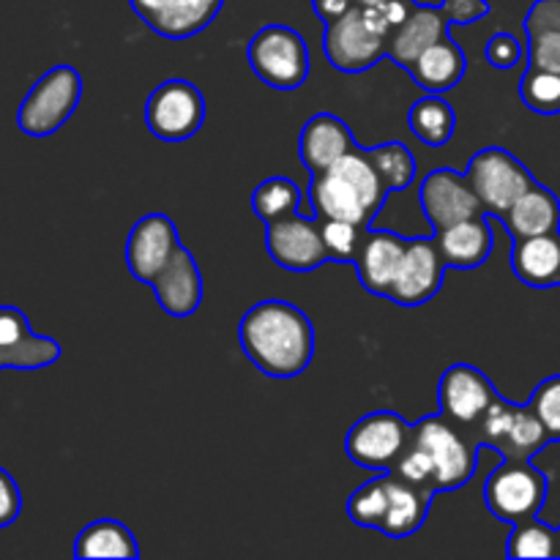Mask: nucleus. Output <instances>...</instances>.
I'll use <instances>...</instances> for the list:
<instances>
[{
	"mask_svg": "<svg viewBox=\"0 0 560 560\" xmlns=\"http://www.w3.org/2000/svg\"><path fill=\"white\" fill-rule=\"evenodd\" d=\"M246 359L268 377H295L315 359L310 315L290 301H260L238 326Z\"/></svg>",
	"mask_w": 560,
	"mask_h": 560,
	"instance_id": "nucleus-1",
	"label": "nucleus"
},
{
	"mask_svg": "<svg viewBox=\"0 0 560 560\" xmlns=\"http://www.w3.org/2000/svg\"><path fill=\"white\" fill-rule=\"evenodd\" d=\"M386 197V184L361 148L345 153L326 173L312 175L310 200L317 219H342L370 228Z\"/></svg>",
	"mask_w": 560,
	"mask_h": 560,
	"instance_id": "nucleus-2",
	"label": "nucleus"
},
{
	"mask_svg": "<svg viewBox=\"0 0 560 560\" xmlns=\"http://www.w3.org/2000/svg\"><path fill=\"white\" fill-rule=\"evenodd\" d=\"M392 25L377 5H359L328 22L323 36V52L328 63L345 74H359L388 58Z\"/></svg>",
	"mask_w": 560,
	"mask_h": 560,
	"instance_id": "nucleus-3",
	"label": "nucleus"
},
{
	"mask_svg": "<svg viewBox=\"0 0 560 560\" xmlns=\"http://www.w3.org/2000/svg\"><path fill=\"white\" fill-rule=\"evenodd\" d=\"M410 443L424 448L435 468V492L459 490L468 485L479 465V448L470 443L446 416H424L416 421Z\"/></svg>",
	"mask_w": 560,
	"mask_h": 560,
	"instance_id": "nucleus-4",
	"label": "nucleus"
},
{
	"mask_svg": "<svg viewBox=\"0 0 560 560\" xmlns=\"http://www.w3.org/2000/svg\"><path fill=\"white\" fill-rule=\"evenodd\" d=\"M252 71L277 91H295L310 77V47L290 25H266L246 47Z\"/></svg>",
	"mask_w": 560,
	"mask_h": 560,
	"instance_id": "nucleus-5",
	"label": "nucleus"
},
{
	"mask_svg": "<svg viewBox=\"0 0 560 560\" xmlns=\"http://www.w3.org/2000/svg\"><path fill=\"white\" fill-rule=\"evenodd\" d=\"M82 98V77L74 66H55L27 91L16 109V126L27 137H49L74 115Z\"/></svg>",
	"mask_w": 560,
	"mask_h": 560,
	"instance_id": "nucleus-6",
	"label": "nucleus"
},
{
	"mask_svg": "<svg viewBox=\"0 0 560 560\" xmlns=\"http://www.w3.org/2000/svg\"><path fill=\"white\" fill-rule=\"evenodd\" d=\"M479 448L490 446L503 459H530L550 443L545 424L530 405H514L495 397L487 413L476 421Z\"/></svg>",
	"mask_w": 560,
	"mask_h": 560,
	"instance_id": "nucleus-7",
	"label": "nucleus"
},
{
	"mask_svg": "<svg viewBox=\"0 0 560 560\" xmlns=\"http://www.w3.org/2000/svg\"><path fill=\"white\" fill-rule=\"evenodd\" d=\"M547 501V476L530 459H503L485 485V503L492 517L523 523L539 517Z\"/></svg>",
	"mask_w": 560,
	"mask_h": 560,
	"instance_id": "nucleus-8",
	"label": "nucleus"
},
{
	"mask_svg": "<svg viewBox=\"0 0 560 560\" xmlns=\"http://www.w3.org/2000/svg\"><path fill=\"white\" fill-rule=\"evenodd\" d=\"M465 178L474 186L485 213L492 217H503L536 184L530 170L506 148H481L474 153L465 167Z\"/></svg>",
	"mask_w": 560,
	"mask_h": 560,
	"instance_id": "nucleus-9",
	"label": "nucleus"
},
{
	"mask_svg": "<svg viewBox=\"0 0 560 560\" xmlns=\"http://www.w3.org/2000/svg\"><path fill=\"white\" fill-rule=\"evenodd\" d=\"M413 427L392 410H375L355 421L345 435V452L359 468L386 474L394 470L405 448L410 446Z\"/></svg>",
	"mask_w": 560,
	"mask_h": 560,
	"instance_id": "nucleus-10",
	"label": "nucleus"
},
{
	"mask_svg": "<svg viewBox=\"0 0 560 560\" xmlns=\"http://www.w3.org/2000/svg\"><path fill=\"white\" fill-rule=\"evenodd\" d=\"M206 124V96L186 80H167L145 102V126L162 142H184Z\"/></svg>",
	"mask_w": 560,
	"mask_h": 560,
	"instance_id": "nucleus-11",
	"label": "nucleus"
},
{
	"mask_svg": "<svg viewBox=\"0 0 560 560\" xmlns=\"http://www.w3.org/2000/svg\"><path fill=\"white\" fill-rule=\"evenodd\" d=\"M446 268L448 266L435 238L408 241V249H405L402 262H399L392 290H388V301L399 306L427 304V301L441 293Z\"/></svg>",
	"mask_w": 560,
	"mask_h": 560,
	"instance_id": "nucleus-12",
	"label": "nucleus"
},
{
	"mask_svg": "<svg viewBox=\"0 0 560 560\" xmlns=\"http://www.w3.org/2000/svg\"><path fill=\"white\" fill-rule=\"evenodd\" d=\"M266 246L268 255L284 271L306 273L320 268L328 260L326 244H323L320 219H306L301 213L279 222L266 224Z\"/></svg>",
	"mask_w": 560,
	"mask_h": 560,
	"instance_id": "nucleus-13",
	"label": "nucleus"
},
{
	"mask_svg": "<svg viewBox=\"0 0 560 560\" xmlns=\"http://www.w3.org/2000/svg\"><path fill=\"white\" fill-rule=\"evenodd\" d=\"M421 211H424L427 222L432 224L435 233L452 228V224L465 222V219H474L479 213H485L479 197H476L474 186L468 184V178L454 170L441 167L432 170L424 180H421L419 189Z\"/></svg>",
	"mask_w": 560,
	"mask_h": 560,
	"instance_id": "nucleus-14",
	"label": "nucleus"
},
{
	"mask_svg": "<svg viewBox=\"0 0 560 560\" xmlns=\"http://www.w3.org/2000/svg\"><path fill=\"white\" fill-rule=\"evenodd\" d=\"M178 246V228L167 213L142 217L126 238V266H129L131 277L137 282L151 284Z\"/></svg>",
	"mask_w": 560,
	"mask_h": 560,
	"instance_id": "nucleus-15",
	"label": "nucleus"
},
{
	"mask_svg": "<svg viewBox=\"0 0 560 560\" xmlns=\"http://www.w3.org/2000/svg\"><path fill=\"white\" fill-rule=\"evenodd\" d=\"M129 3L153 33L170 42H184L217 20L224 0H129Z\"/></svg>",
	"mask_w": 560,
	"mask_h": 560,
	"instance_id": "nucleus-16",
	"label": "nucleus"
},
{
	"mask_svg": "<svg viewBox=\"0 0 560 560\" xmlns=\"http://www.w3.org/2000/svg\"><path fill=\"white\" fill-rule=\"evenodd\" d=\"M495 397L490 377L470 364H452L443 372L441 386H438L441 413L463 427H476V421L487 413Z\"/></svg>",
	"mask_w": 560,
	"mask_h": 560,
	"instance_id": "nucleus-17",
	"label": "nucleus"
},
{
	"mask_svg": "<svg viewBox=\"0 0 560 560\" xmlns=\"http://www.w3.org/2000/svg\"><path fill=\"white\" fill-rule=\"evenodd\" d=\"M58 359L60 345L33 334L25 312L0 306V370H44Z\"/></svg>",
	"mask_w": 560,
	"mask_h": 560,
	"instance_id": "nucleus-18",
	"label": "nucleus"
},
{
	"mask_svg": "<svg viewBox=\"0 0 560 560\" xmlns=\"http://www.w3.org/2000/svg\"><path fill=\"white\" fill-rule=\"evenodd\" d=\"M159 306L173 317H189L202 304V273L195 255L184 244L173 252L167 266L151 282Z\"/></svg>",
	"mask_w": 560,
	"mask_h": 560,
	"instance_id": "nucleus-19",
	"label": "nucleus"
},
{
	"mask_svg": "<svg viewBox=\"0 0 560 560\" xmlns=\"http://www.w3.org/2000/svg\"><path fill=\"white\" fill-rule=\"evenodd\" d=\"M353 148L359 145H355L350 126L331 113L312 115L299 137V156L312 175L326 173Z\"/></svg>",
	"mask_w": 560,
	"mask_h": 560,
	"instance_id": "nucleus-20",
	"label": "nucleus"
},
{
	"mask_svg": "<svg viewBox=\"0 0 560 560\" xmlns=\"http://www.w3.org/2000/svg\"><path fill=\"white\" fill-rule=\"evenodd\" d=\"M448 25H452V22L443 14L441 5L413 3L408 20L399 27H394L392 36H388V58H392L394 63L402 66V69H410L413 60L419 58L424 49H430L432 44H438L446 36Z\"/></svg>",
	"mask_w": 560,
	"mask_h": 560,
	"instance_id": "nucleus-21",
	"label": "nucleus"
},
{
	"mask_svg": "<svg viewBox=\"0 0 560 560\" xmlns=\"http://www.w3.org/2000/svg\"><path fill=\"white\" fill-rule=\"evenodd\" d=\"M405 249H408V238L392 233V230H370L361 244L359 257H355V268H359V279L370 293L388 299L394 277L399 271Z\"/></svg>",
	"mask_w": 560,
	"mask_h": 560,
	"instance_id": "nucleus-22",
	"label": "nucleus"
},
{
	"mask_svg": "<svg viewBox=\"0 0 560 560\" xmlns=\"http://www.w3.org/2000/svg\"><path fill=\"white\" fill-rule=\"evenodd\" d=\"M386 492L388 501L381 534L388 536V539H405V536L416 534L424 525L427 514H430L432 492L399 479L394 470H386Z\"/></svg>",
	"mask_w": 560,
	"mask_h": 560,
	"instance_id": "nucleus-23",
	"label": "nucleus"
},
{
	"mask_svg": "<svg viewBox=\"0 0 560 560\" xmlns=\"http://www.w3.org/2000/svg\"><path fill=\"white\" fill-rule=\"evenodd\" d=\"M490 213H479L474 219L452 224V228L435 233L441 255L446 266L452 268H479L490 260L492 255V230Z\"/></svg>",
	"mask_w": 560,
	"mask_h": 560,
	"instance_id": "nucleus-24",
	"label": "nucleus"
},
{
	"mask_svg": "<svg viewBox=\"0 0 560 560\" xmlns=\"http://www.w3.org/2000/svg\"><path fill=\"white\" fill-rule=\"evenodd\" d=\"M512 268L528 288H556L560 284V233L514 241Z\"/></svg>",
	"mask_w": 560,
	"mask_h": 560,
	"instance_id": "nucleus-25",
	"label": "nucleus"
},
{
	"mask_svg": "<svg viewBox=\"0 0 560 560\" xmlns=\"http://www.w3.org/2000/svg\"><path fill=\"white\" fill-rule=\"evenodd\" d=\"M501 219L506 224L512 241L530 238V235H547L560 230V200L547 186L534 184Z\"/></svg>",
	"mask_w": 560,
	"mask_h": 560,
	"instance_id": "nucleus-26",
	"label": "nucleus"
},
{
	"mask_svg": "<svg viewBox=\"0 0 560 560\" xmlns=\"http://www.w3.org/2000/svg\"><path fill=\"white\" fill-rule=\"evenodd\" d=\"M408 71L416 85L424 88L427 93H446L463 82L465 71H468V58H465V49L457 42L443 36L441 42L424 49Z\"/></svg>",
	"mask_w": 560,
	"mask_h": 560,
	"instance_id": "nucleus-27",
	"label": "nucleus"
},
{
	"mask_svg": "<svg viewBox=\"0 0 560 560\" xmlns=\"http://www.w3.org/2000/svg\"><path fill=\"white\" fill-rule=\"evenodd\" d=\"M528 66L560 74V0H536L525 16Z\"/></svg>",
	"mask_w": 560,
	"mask_h": 560,
	"instance_id": "nucleus-28",
	"label": "nucleus"
},
{
	"mask_svg": "<svg viewBox=\"0 0 560 560\" xmlns=\"http://www.w3.org/2000/svg\"><path fill=\"white\" fill-rule=\"evenodd\" d=\"M74 556L135 560L140 558V547H137L135 534L124 523H118V520H96V523L85 525L77 534Z\"/></svg>",
	"mask_w": 560,
	"mask_h": 560,
	"instance_id": "nucleus-29",
	"label": "nucleus"
},
{
	"mask_svg": "<svg viewBox=\"0 0 560 560\" xmlns=\"http://www.w3.org/2000/svg\"><path fill=\"white\" fill-rule=\"evenodd\" d=\"M408 126L424 145L443 148L454 135L457 115L441 93H427L408 109Z\"/></svg>",
	"mask_w": 560,
	"mask_h": 560,
	"instance_id": "nucleus-30",
	"label": "nucleus"
},
{
	"mask_svg": "<svg viewBox=\"0 0 560 560\" xmlns=\"http://www.w3.org/2000/svg\"><path fill=\"white\" fill-rule=\"evenodd\" d=\"M252 211L266 224L295 217L301 213V189L295 186V180L284 178V175L266 178L252 195Z\"/></svg>",
	"mask_w": 560,
	"mask_h": 560,
	"instance_id": "nucleus-31",
	"label": "nucleus"
},
{
	"mask_svg": "<svg viewBox=\"0 0 560 560\" xmlns=\"http://www.w3.org/2000/svg\"><path fill=\"white\" fill-rule=\"evenodd\" d=\"M366 156L375 164L377 175H381L383 184H386L388 195H392V191L410 189V184H413L416 178V156L410 153L408 145H402V142H383V145L370 148Z\"/></svg>",
	"mask_w": 560,
	"mask_h": 560,
	"instance_id": "nucleus-32",
	"label": "nucleus"
},
{
	"mask_svg": "<svg viewBox=\"0 0 560 560\" xmlns=\"http://www.w3.org/2000/svg\"><path fill=\"white\" fill-rule=\"evenodd\" d=\"M509 558H558V530L539 517L514 525L506 547Z\"/></svg>",
	"mask_w": 560,
	"mask_h": 560,
	"instance_id": "nucleus-33",
	"label": "nucleus"
},
{
	"mask_svg": "<svg viewBox=\"0 0 560 560\" xmlns=\"http://www.w3.org/2000/svg\"><path fill=\"white\" fill-rule=\"evenodd\" d=\"M520 96L525 107L539 115H558L560 113V74L547 69L528 66L525 77L520 80Z\"/></svg>",
	"mask_w": 560,
	"mask_h": 560,
	"instance_id": "nucleus-34",
	"label": "nucleus"
},
{
	"mask_svg": "<svg viewBox=\"0 0 560 560\" xmlns=\"http://www.w3.org/2000/svg\"><path fill=\"white\" fill-rule=\"evenodd\" d=\"M386 474L375 476L366 485H361L353 495L348 498V517L361 528L381 530L383 514H386Z\"/></svg>",
	"mask_w": 560,
	"mask_h": 560,
	"instance_id": "nucleus-35",
	"label": "nucleus"
},
{
	"mask_svg": "<svg viewBox=\"0 0 560 560\" xmlns=\"http://www.w3.org/2000/svg\"><path fill=\"white\" fill-rule=\"evenodd\" d=\"M323 228V244H326L328 260L337 262H355L359 257L361 244H364L370 228L361 224L342 222V219H320Z\"/></svg>",
	"mask_w": 560,
	"mask_h": 560,
	"instance_id": "nucleus-36",
	"label": "nucleus"
},
{
	"mask_svg": "<svg viewBox=\"0 0 560 560\" xmlns=\"http://www.w3.org/2000/svg\"><path fill=\"white\" fill-rule=\"evenodd\" d=\"M528 405L541 419L550 441H560V375L541 381Z\"/></svg>",
	"mask_w": 560,
	"mask_h": 560,
	"instance_id": "nucleus-37",
	"label": "nucleus"
},
{
	"mask_svg": "<svg viewBox=\"0 0 560 560\" xmlns=\"http://www.w3.org/2000/svg\"><path fill=\"white\" fill-rule=\"evenodd\" d=\"M394 474H397L399 479L410 481V485H416V487H421V490L438 495L435 492V468H432V459L427 457L424 448H419L416 443H410V446L405 448V454L399 457V463L394 465Z\"/></svg>",
	"mask_w": 560,
	"mask_h": 560,
	"instance_id": "nucleus-38",
	"label": "nucleus"
},
{
	"mask_svg": "<svg viewBox=\"0 0 560 560\" xmlns=\"http://www.w3.org/2000/svg\"><path fill=\"white\" fill-rule=\"evenodd\" d=\"M485 55H487V63L506 71L520 63V58H523V47H520L517 36H512V33H495V36L487 42Z\"/></svg>",
	"mask_w": 560,
	"mask_h": 560,
	"instance_id": "nucleus-39",
	"label": "nucleus"
},
{
	"mask_svg": "<svg viewBox=\"0 0 560 560\" xmlns=\"http://www.w3.org/2000/svg\"><path fill=\"white\" fill-rule=\"evenodd\" d=\"M441 9L452 25H470V22H479L490 14L487 0H443Z\"/></svg>",
	"mask_w": 560,
	"mask_h": 560,
	"instance_id": "nucleus-40",
	"label": "nucleus"
},
{
	"mask_svg": "<svg viewBox=\"0 0 560 560\" xmlns=\"http://www.w3.org/2000/svg\"><path fill=\"white\" fill-rule=\"evenodd\" d=\"M22 512V495L16 481L0 468V528H9L16 523Z\"/></svg>",
	"mask_w": 560,
	"mask_h": 560,
	"instance_id": "nucleus-41",
	"label": "nucleus"
},
{
	"mask_svg": "<svg viewBox=\"0 0 560 560\" xmlns=\"http://www.w3.org/2000/svg\"><path fill=\"white\" fill-rule=\"evenodd\" d=\"M312 3H315L317 16H320V20L328 25V22L339 20V16H342L348 9H353L355 0H312Z\"/></svg>",
	"mask_w": 560,
	"mask_h": 560,
	"instance_id": "nucleus-42",
	"label": "nucleus"
},
{
	"mask_svg": "<svg viewBox=\"0 0 560 560\" xmlns=\"http://www.w3.org/2000/svg\"><path fill=\"white\" fill-rule=\"evenodd\" d=\"M359 5H381V3H388V0H355Z\"/></svg>",
	"mask_w": 560,
	"mask_h": 560,
	"instance_id": "nucleus-43",
	"label": "nucleus"
},
{
	"mask_svg": "<svg viewBox=\"0 0 560 560\" xmlns=\"http://www.w3.org/2000/svg\"><path fill=\"white\" fill-rule=\"evenodd\" d=\"M558 558H560V525H558Z\"/></svg>",
	"mask_w": 560,
	"mask_h": 560,
	"instance_id": "nucleus-44",
	"label": "nucleus"
}]
</instances>
